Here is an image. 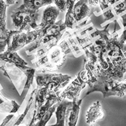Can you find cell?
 I'll list each match as a JSON object with an SVG mask.
<instances>
[{
    "instance_id": "cell-24",
    "label": "cell",
    "mask_w": 126,
    "mask_h": 126,
    "mask_svg": "<svg viewBox=\"0 0 126 126\" xmlns=\"http://www.w3.org/2000/svg\"><path fill=\"white\" fill-rule=\"evenodd\" d=\"M118 41L121 44L126 45V30L123 32L120 37L118 38Z\"/></svg>"
},
{
    "instance_id": "cell-20",
    "label": "cell",
    "mask_w": 126,
    "mask_h": 126,
    "mask_svg": "<svg viewBox=\"0 0 126 126\" xmlns=\"http://www.w3.org/2000/svg\"><path fill=\"white\" fill-rule=\"evenodd\" d=\"M59 103H56L55 105H53L52 107L50 108V109L48 110L42 117H41L40 119V120H39L37 122L36 124H34V125L31 126H46L47 123L48 122L50 119L51 118V117L53 116V114L55 113L56 108H57V107L58 106Z\"/></svg>"
},
{
    "instance_id": "cell-13",
    "label": "cell",
    "mask_w": 126,
    "mask_h": 126,
    "mask_svg": "<svg viewBox=\"0 0 126 126\" xmlns=\"http://www.w3.org/2000/svg\"><path fill=\"white\" fill-rule=\"evenodd\" d=\"M0 61H2L15 65L22 70L26 71L30 67L28 66V63L20 57L17 52L6 51L0 53Z\"/></svg>"
},
{
    "instance_id": "cell-5",
    "label": "cell",
    "mask_w": 126,
    "mask_h": 126,
    "mask_svg": "<svg viewBox=\"0 0 126 126\" xmlns=\"http://www.w3.org/2000/svg\"><path fill=\"white\" fill-rule=\"evenodd\" d=\"M36 88H43L49 92H61L72 79V77L62 73H37L35 75Z\"/></svg>"
},
{
    "instance_id": "cell-2",
    "label": "cell",
    "mask_w": 126,
    "mask_h": 126,
    "mask_svg": "<svg viewBox=\"0 0 126 126\" xmlns=\"http://www.w3.org/2000/svg\"><path fill=\"white\" fill-rule=\"evenodd\" d=\"M66 28L62 20L56 22L49 26L41 28L42 32L40 36L37 40L32 43L26 51V53L29 56L34 55V58L44 55L50 49L58 45L63 36Z\"/></svg>"
},
{
    "instance_id": "cell-12",
    "label": "cell",
    "mask_w": 126,
    "mask_h": 126,
    "mask_svg": "<svg viewBox=\"0 0 126 126\" xmlns=\"http://www.w3.org/2000/svg\"><path fill=\"white\" fill-rule=\"evenodd\" d=\"M20 32L8 30L6 27V17H0V53L3 52L6 47L10 45L12 37Z\"/></svg>"
},
{
    "instance_id": "cell-21",
    "label": "cell",
    "mask_w": 126,
    "mask_h": 126,
    "mask_svg": "<svg viewBox=\"0 0 126 126\" xmlns=\"http://www.w3.org/2000/svg\"><path fill=\"white\" fill-rule=\"evenodd\" d=\"M22 6L33 10H38L41 7L45 6L44 0H23Z\"/></svg>"
},
{
    "instance_id": "cell-11",
    "label": "cell",
    "mask_w": 126,
    "mask_h": 126,
    "mask_svg": "<svg viewBox=\"0 0 126 126\" xmlns=\"http://www.w3.org/2000/svg\"><path fill=\"white\" fill-rule=\"evenodd\" d=\"M82 101L83 99L72 101L68 106L65 115L64 126H76L79 121Z\"/></svg>"
},
{
    "instance_id": "cell-22",
    "label": "cell",
    "mask_w": 126,
    "mask_h": 126,
    "mask_svg": "<svg viewBox=\"0 0 126 126\" xmlns=\"http://www.w3.org/2000/svg\"><path fill=\"white\" fill-rule=\"evenodd\" d=\"M113 10L116 16H118L122 13L126 11V0H123L118 4L115 3L113 5Z\"/></svg>"
},
{
    "instance_id": "cell-30",
    "label": "cell",
    "mask_w": 126,
    "mask_h": 126,
    "mask_svg": "<svg viewBox=\"0 0 126 126\" xmlns=\"http://www.w3.org/2000/svg\"><path fill=\"white\" fill-rule=\"evenodd\" d=\"M121 0H115V3H117V2H118L120 1Z\"/></svg>"
},
{
    "instance_id": "cell-28",
    "label": "cell",
    "mask_w": 126,
    "mask_h": 126,
    "mask_svg": "<svg viewBox=\"0 0 126 126\" xmlns=\"http://www.w3.org/2000/svg\"><path fill=\"white\" fill-rule=\"evenodd\" d=\"M45 1V6L50 5L51 3L54 2L55 0H44Z\"/></svg>"
},
{
    "instance_id": "cell-26",
    "label": "cell",
    "mask_w": 126,
    "mask_h": 126,
    "mask_svg": "<svg viewBox=\"0 0 126 126\" xmlns=\"http://www.w3.org/2000/svg\"><path fill=\"white\" fill-rule=\"evenodd\" d=\"M16 1L17 0H5V2L7 4V5L8 6L14 5V4L16 2Z\"/></svg>"
},
{
    "instance_id": "cell-25",
    "label": "cell",
    "mask_w": 126,
    "mask_h": 126,
    "mask_svg": "<svg viewBox=\"0 0 126 126\" xmlns=\"http://www.w3.org/2000/svg\"><path fill=\"white\" fill-rule=\"evenodd\" d=\"M88 2L90 6L94 7L99 5V0H88Z\"/></svg>"
},
{
    "instance_id": "cell-8",
    "label": "cell",
    "mask_w": 126,
    "mask_h": 126,
    "mask_svg": "<svg viewBox=\"0 0 126 126\" xmlns=\"http://www.w3.org/2000/svg\"><path fill=\"white\" fill-rule=\"evenodd\" d=\"M42 32V29L37 28L26 33L20 32L12 37V42L7 47V51L17 52L26 46L31 44L37 40Z\"/></svg>"
},
{
    "instance_id": "cell-4",
    "label": "cell",
    "mask_w": 126,
    "mask_h": 126,
    "mask_svg": "<svg viewBox=\"0 0 126 126\" xmlns=\"http://www.w3.org/2000/svg\"><path fill=\"white\" fill-rule=\"evenodd\" d=\"M40 16L38 10L29 9L22 5L13 11L11 17L16 30L29 32L38 28Z\"/></svg>"
},
{
    "instance_id": "cell-1",
    "label": "cell",
    "mask_w": 126,
    "mask_h": 126,
    "mask_svg": "<svg viewBox=\"0 0 126 126\" xmlns=\"http://www.w3.org/2000/svg\"><path fill=\"white\" fill-rule=\"evenodd\" d=\"M110 25H106L103 30L95 29V34L99 37L93 40L84 53L101 76L113 84L122 81L126 73V45L119 42L116 31L110 33Z\"/></svg>"
},
{
    "instance_id": "cell-6",
    "label": "cell",
    "mask_w": 126,
    "mask_h": 126,
    "mask_svg": "<svg viewBox=\"0 0 126 126\" xmlns=\"http://www.w3.org/2000/svg\"><path fill=\"white\" fill-rule=\"evenodd\" d=\"M0 69L3 72V75L11 81L19 95H21L25 90L29 69L25 72L14 64L2 61H0Z\"/></svg>"
},
{
    "instance_id": "cell-3",
    "label": "cell",
    "mask_w": 126,
    "mask_h": 126,
    "mask_svg": "<svg viewBox=\"0 0 126 126\" xmlns=\"http://www.w3.org/2000/svg\"><path fill=\"white\" fill-rule=\"evenodd\" d=\"M67 53L58 44L40 57L34 58L32 63L36 71L41 73L53 72L59 69L66 61Z\"/></svg>"
},
{
    "instance_id": "cell-7",
    "label": "cell",
    "mask_w": 126,
    "mask_h": 126,
    "mask_svg": "<svg viewBox=\"0 0 126 126\" xmlns=\"http://www.w3.org/2000/svg\"><path fill=\"white\" fill-rule=\"evenodd\" d=\"M86 76L85 70L80 72L77 77L60 93V96L63 99H67L69 101H73L79 99L82 91L86 87Z\"/></svg>"
},
{
    "instance_id": "cell-33",
    "label": "cell",
    "mask_w": 126,
    "mask_h": 126,
    "mask_svg": "<svg viewBox=\"0 0 126 126\" xmlns=\"http://www.w3.org/2000/svg\"><path fill=\"white\" fill-rule=\"evenodd\" d=\"M52 126L51 125H49V126Z\"/></svg>"
},
{
    "instance_id": "cell-29",
    "label": "cell",
    "mask_w": 126,
    "mask_h": 126,
    "mask_svg": "<svg viewBox=\"0 0 126 126\" xmlns=\"http://www.w3.org/2000/svg\"><path fill=\"white\" fill-rule=\"evenodd\" d=\"M107 1L109 2L110 4H111L112 5L115 4V0H107Z\"/></svg>"
},
{
    "instance_id": "cell-17",
    "label": "cell",
    "mask_w": 126,
    "mask_h": 126,
    "mask_svg": "<svg viewBox=\"0 0 126 126\" xmlns=\"http://www.w3.org/2000/svg\"><path fill=\"white\" fill-rule=\"evenodd\" d=\"M98 5L102 11L105 21L110 20L116 16L113 10V5L110 4L107 0H99Z\"/></svg>"
},
{
    "instance_id": "cell-32",
    "label": "cell",
    "mask_w": 126,
    "mask_h": 126,
    "mask_svg": "<svg viewBox=\"0 0 126 126\" xmlns=\"http://www.w3.org/2000/svg\"><path fill=\"white\" fill-rule=\"evenodd\" d=\"M126 79V76L125 77V78H124V79Z\"/></svg>"
},
{
    "instance_id": "cell-19",
    "label": "cell",
    "mask_w": 126,
    "mask_h": 126,
    "mask_svg": "<svg viewBox=\"0 0 126 126\" xmlns=\"http://www.w3.org/2000/svg\"><path fill=\"white\" fill-rule=\"evenodd\" d=\"M113 95L118 97H123L126 95V79L117 82L112 87Z\"/></svg>"
},
{
    "instance_id": "cell-16",
    "label": "cell",
    "mask_w": 126,
    "mask_h": 126,
    "mask_svg": "<svg viewBox=\"0 0 126 126\" xmlns=\"http://www.w3.org/2000/svg\"><path fill=\"white\" fill-rule=\"evenodd\" d=\"M20 105L14 100L9 99L4 97L0 91V113L15 114L18 111Z\"/></svg>"
},
{
    "instance_id": "cell-15",
    "label": "cell",
    "mask_w": 126,
    "mask_h": 126,
    "mask_svg": "<svg viewBox=\"0 0 126 126\" xmlns=\"http://www.w3.org/2000/svg\"><path fill=\"white\" fill-rule=\"evenodd\" d=\"M60 12V10L55 6L49 5L43 11L42 20L39 25V27L45 28L55 23Z\"/></svg>"
},
{
    "instance_id": "cell-31",
    "label": "cell",
    "mask_w": 126,
    "mask_h": 126,
    "mask_svg": "<svg viewBox=\"0 0 126 126\" xmlns=\"http://www.w3.org/2000/svg\"><path fill=\"white\" fill-rule=\"evenodd\" d=\"M90 126H99L98 125H93V124H92Z\"/></svg>"
},
{
    "instance_id": "cell-27",
    "label": "cell",
    "mask_w": 126,
    "mask_h": 126,
    "mask_svg": "<svg viewBox=\"0 0 126 126\" xmlns=\"http://www.w3.org/2000/svg\"><path fill=\"white\" fill-rule=\"evenodd\" d=\"M121 18L122 19V24L124 27H126V14L121 16Z\"/></svg>"
},
{
    "instance_id": "cell-9",
    "label": "cell",
    "mask_w": 126,
    "mask_h": 126,
    "mask_svg": "<svg viewBox=\"0 0 126 126\" xmlns=\"http://www.w3.org/2000/svg\"><path fill=\"white\" fill-rule=\"evenodd\" d=\"M61 92H49L44 103L40 107L34 110L32 120L29 126H31L36 124L40 119L55 104L62 101L63 99L60 96Z\"/></svg>"
},
{
    "instance_id": "cell-10",
    "label": "cell",
    "mask_w": 126,
    "mask_h": 126,
    "mask_svg": "<svg viewBox=\"0 0 126 126\" xmlns=\"http://www.w3.org/2000/svg\"><path fill=\"white\" fill-rule=\"evenodd\" d=\"M92 8L88 4V0H79L75 4L72 16L76 25L86 17H90L93 12Z\"/></svg>"
},
{
    "instance_id": "cell-14",
    "label": "cell",
    "mask_w": 126,
    "mask_h": 126,
    "mask_svg": "<svg viewBox=\"0 0 126 126\" xmlns=\"http://www.w3.org/2000/svg\"><path fill=\"white\" fill-rule=\"evenodd\" d=\"M105 117V112L99 101L93 103L86 112V121L88 124L94 123L97 121H101Z\"/></svg>"
},
{
    "instance_id": "cell-23",
    "label": "cell",
    "mask_w": 126,
    "mask_h": 126,
    "mask_svg": "<svg viewBox=\"0 0 126 126\" xmlns=\"http://www.w3.org/2000/svg\"><path fill=\"white\" fill-rule=\"evenodd\" d=\"M54 3L60 12H64L67 10V0H55Z\"/></svg>"
},
{
    "instance_id": "cell-18",
    "label": "cell",
    "mask_w": 126,
    "mask_h": 126,
    "mask_svg": "<svg viewBox=\"0 0 126 126\" xmlns=\"http://www.w3.org/2000/svg\"><path fill=\"white\" fill-rule=\"evenodd\" d=\"M36 92V88H34L31 93V97H30V99L29 100V102H28V103L26 107L25 108V110H24V111L22 113L20 116H18V118H17L16 121H15V122L14 123V125H13L12 126H19L21 125L22 122L24 120V119L25 118L27 114H28V112H29L30 110L31 109L32 106H33V104L34 101V96H35Z\"/></svg>"
}]
</instances>
